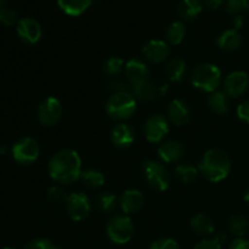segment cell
<instances>
[{
  "instance_id": "6da1fadb",
  "label": "cell",
  "mask_w": 249,
  "mask_h": 249,
  "mask_svg": "<svg viewBox=\"0 0 249 249\" xmlns=\"http://www.w3.org/2000/svg\"><path fill=\"white\" fill-rule=\"evenodd\" d=\"M50 178L58 184L70 185L80 179L82 160L77 151L65 148L56 152L48 164Z\"/></svg>"
},
{
  "instance_id": "7a4b0ae2",
  "label": "cell",
  "mask_w": 249,
  "mask_h": 249,
  "mask_svg": "<svg viewBox=\"0 0 249 249\" xmlns=\"http://www.w3.org/2000/svg\"><path fill=\"white\" fill-rule=\"evenodd\" d=\"M198 169L207 180L212 182L223 181L229 177L231 170V162L226 152L219 148H212L204 153L199 162Z\"/></svg>"
},
{
  "instance_id": "3957f363",
  "label": "cell",
  "mask_w": 249,
  "mask_h": 249,
  "mask_svg": "<svg viewBox=\"0 0 249 249\" xmlns=\"http://www.w3.org/2000/svg\"><path fill=\"white\" fill-rule=\"evenodd\" d=\"M136 111V99L129 91H116L109 96L106 112L114 121H125Z\"/></svg>"
},
{
  "instance_id": "277c9868",
  "label": "cell",
  "mask_w": 249,
  "mask_h": 249,
  "mask_svg": "<svg viewBox=\"0 0 249 249\" xmlns=\"http://www.w3.org/2000/svg\"><path fill=\"white\" fill-rule=\"evenodd\" d=\"M221 71L213 63H201L191 74V83L195 88L206 92L218 90L221 83Z\"/></svg>"
},
{
  "instance_id": "5b68a950",
  "label": "cell",
  "mask_w": 249,
  "mask_h": 249,
  "mask_svg": "<svg viewBox=\"0 0 249 249\" xmlns=\"http://www.w3.org/2000/svg\"><path fill=\"white\" fill-rule=\"evenodd\" d=\"M134 224L129 215H116L107 223L106 232L109 240L116 245H125L134 236Z\"/></svg>"
},
{
  "instance_id": "8992f818",
  "label": "cell",
  "mask_w": 249,
  "mask_h": 249,
  "mask_svg": "<svg viewBox=\"0 0 249 249\" xmlns=\"http://www.w3.org/2000/svg\"><path fill=\"white\" fill-rule=\"evenodd\" d=\"M11 153L16 163L21 165H31L38 160L40 148L36 139L31 136H23L14 143Z\"/></svg>"
},
{
  "instance_id": "52a82bcc",
  "label": "cell",
  "mask_w": 249,
  "mask_h": 249,
  "mask_svg": "<svg viewBox=\"0 0 249 249\" xmlns=\"http://www.w3.org/2000/svg\"><path fill=\"white\" fill-rule=\"evenodd\" d=\"M142 170L147 184L156 191H165L169 187L170 175L164 165L156 160H145L142 163Z\"/></svg>"
},
{
  "instance_id": "ba28073f",
  "label": "cell",
  "mask_w": 249,
  "mask_h": 249,
  "mask_svg": "<svg viewBox=\"0 0 249 249\" xmlns=\"http://www.w3.org/2000/svg\"><path fill=\"white\" fill-rule=\"evenodd\" d=\"M62 117V105L58 99L49 96L39 105L38 121L44 126H53Z\"/></svg>"
},
{
  "instance_id": "9c48e42d",
  "label": "cell",
  "mask_w": 249,
  "mask_h": 249,
  "mask_svg": "<svg viewBox=\"0 0 249 249\" xmlns=\"http://www.w3.org/2000/svg\"><path fill=\"white\" fill-rule=\"evenodd\" d=\"M66 209L73 221H77V223L83 221L88 218L91 211L89 197L83 192H73L68 195L67 201H66Z\"/></svg>"
},
{
  "instance_id": "30bf717a",
  "label": "cell",
  "mask_w": 249,
  "mask_h": 249,
  "mask_svg": "<svg viewBox=\"0 0 249 249\" xmlns=\"http://www.w3.org/2000/svg\"><path fill=\"white\" fill-rule=\"evenodd\" d=\"M143 133L150 142H162L169 133L168 119L163 114H153V116L148 117L143 125Z\"/></svg>"
},
{
  "instance_id": "8fae6325",
  "label": "cell",
  "mask_w": 249,
  "mask_h": 249,
  "mask_svg": "<svg viewBox=\"0 0 249 249\" xmlns=\"http://www.w3.org/2000/svg\"><path fill=\"white\" fill-rule=\"evenodd\" d=\"M249 88V75L243 71H235L225 78L224 92L229 97H240Z\"/></svg>"
},
{
  "instance_id": "7c38bea8",
  "label": "cell",
  "mask_w": 249,
  "mask_h": 249,
  "mask_svg": "<svg viewBox=\"0 0 249 249\" xmlns=\"http://www.w3.org/2000/svg\"><path fill=\"white\" fill-rule=\"evenodd\" d=\"M16 31L21 40L26 44H31V45L38 43L43 36L40 23L31 17H24V18L19 19Z\"/></svg>"
},
{
  "instance_id": "4fadbf2b",
  "label": "cell",
  "mask_w": 249,
  "mask_h": 249,
  "mask_svg": "<svg viewBox=\"0 0 249 249\" xmlns=\"http://www.w3.org/2000/svg\"><path fill=\"white\" fill-rule=\"evenodd\" d=\"M142 53L146 60L152 63H160L168 58L170 49L168 43L160 39H151L142 46Z\"/></svg>"
},
{
  "instance_id": "5bb4252c",
  "label": "cell",
  "mask_w": 249,
  "mask_h": 249,
  "mask_svg": "<svg viewBox=\"0 0 249 249\" xmlns=\"http://www.w3.org/2000/svg\"><path fill=\"white\" fill-rule=\"evenodd\" d=\"M145 203V197H143L142 192L139 190L130 189L123 192L121 199H119V204L125 215H130V214H135L141 211Z\"/></svg>"
},
{
  "instance_id": "9a60e30c",
  "label": "cell",
  "mask_w": 249,
  "mask_h": 249,
  "mask_svg": "<svg viewBox=\"0 0 249 249\" xmlns=\"http://www.w3.org/2000/svg\"><path fill=\"white\" fill-rule=\"evenodd\" d=\"M185 147L180 141L178 140H169L164 141L158 147V156L164 163L172 164L177 163L184 157Z\"/></svg>"
},
{
  "instance_id": "2e32d148",
  "label": "cell",
  "mask_w": 249,
  "mask_h": 249,
  "mask_svg": "<svg viewBox=\"0 0 249 249\" xmlns=\"http://www.w3.org/2000/svg\"><path fill=\"white\" fill-rule=\"evenodd\" d=\"M168 117L174 125H184L190 121L191 109L184 100L175 99L168 106Z\"/></svg>"
},
{
  "instance_id": "e0dca14e",
  "label": "cell",
  "mask_w": 249,
  "mask_h": 249,
  "mask_svg": "<svg viewBox=\"0 0 249 249\" xmlns=\"http://www.w3.org/2000/svg\"><path fill=\"white\" fill-rule=\"evenodd\" d=\"M134 140H135V130L129 124L119 123L112 129L111 141L117 147H129Z\"/></svg>"
},
{
  "instance_id": "ac0fdd59",
  "label": "cell",
  "mask_w": 249,
  "mask_h": 249,
  "mask_svg": "<svg viewBox=\"0 0 249 249\" xmlns=\"http://www.w3.org/2000/svg\"><path fill=\"white\" fill-rule=\"evenodd\" d=\"M125 75L130 84L141 82L150 78V71L143 61L131 58L125 63Z\"/></svg>"
},
{
  "instance_id": "d6986e66",
  "label": "cell",
  "mask_w": 249,
  "mask_h": 249,
  "mask_svg": "<svg viewBox=\"0 0 249 249\" xmlns=\"http://www.w3.org/2000/svg\"><path fill=\"white\" fill-rule=\"evenodd\" d=\"M131 85V94L139 99L140 101H152L156 99L158 94V88L156 87L155 83L148 78V79L141 80V82L134 83Z\"/></svg>"
},
{
  "instance_id": "ffe728a7",
  "label": "cell",
  "mask_w": 249,
  "mask_h": 249,
  "mask_svg": "<svg viewBox=\"0 0 249 249\" xmlns=\"http://www.w3.org/2000/svg\"><path fill=\"white\" fill-rule=\"evenodd\" d=\"M190 226L196 235L202 236V237H208L215 230L213 220L203 213L196 214L190 221Z\"/></svg>"
},
{
  "instance_id": "44dd1931",
  "label": "cell",
  "mask_w": 249,
  "mask_h": 249,
  "mask_svg": "<svg viewBox=\"0 0 249 249\" xmlns=\"http://www.w3.org/2000/svg\"><path fill=\"white\" fill-rule=\"evenodd\" d=\"M218 46L224 51H236L242 45V36L236 29H226L219 36Z\"/></svg>"
},
{
  "instance_id": "7402d4cb",
  "label": "cell",
  "mask_w": 249,
  "mask_h": 249,
  "mask_svg": "<svg viewBox=\"0 0 249 249\" xmlns=\"http://www.w3.org/2000/svg\"><path fill=\"white\" fill-rule=\"evenodd\" d=\"M203 10L201 0H181L178 6V14L184 21H192L197 18Z\"/></svg>"
},
{
  "instance_id": "603a6c76",
  "label": "cell",
  "mask_w": 249,
  "mask_h": 249,
  "mask_svg": "<svg viewBox=\"0 0 249 249\" xmlns=\"http://www.w3.org/2000/svg\"><path fill=\"white\" fill-rule=\"evenodd\" d=\"M92 0H57V5L68 16H80L91 5Z\"/></svg>"
},
{
  "instance_id": "cb8c5ba5",
  "label": "cell",
  "mask_w": 249,
  "mask_h": 249,
  "mask_svg": "<svg viewBox=\"0 0 249 249\" xmlns=\"http://www.w3.org/2000/svg\"><path fill=\"white\" fill-rule=\"evenodd\" d=\"M165 74L172 82H181L186 75V62L179 57L172 58L165 67Z\"/></svg>"
},
{
  "instance_id": "d4e9b609",
  "label": "cell",
  "mask_w": 249,
  "mask_h": 249,
  "mask_svg": "<svg viewBox=\"0 0 249 249\" xmlns=\"http://www.w3.org/2000/svg\"><path fill=\"white\" fill-rule=\"evenodd\" d=\"M208 106L215 114L228 113L230 102L229 96L224 91H214L208 97Z\"/></svg>"
},
{
  "instance_id": "484cf974",
  "label": "cell",
  "mask_w": 249,
  "mask_h": 249,
  "mask_svg": "<svg viewBox=\"0 0 249 249\" xmlns=\"http://www.w3.org/2000/svg\"><path fill=\"white\" fill-rule=\"evenodd\" d=\"M229 230L231 233L237 236V238H243L249 230V220L241 214L231 215L229 219Z\"/></svg>"
},
{
  "instance_id": "4316f807",
  "label": "cell",
  "mask_w": 249,
  "mask_h": 249,
  "mask_svg": "<svg viewBox=\"0 0 249 249\" xmlns=\"http://www.w3.org/2000/svg\"><path fill=\"white\" fill-rule=\"evenodd\" d=\"M199 169L190 163H181L175 168V177L184 184H191L198 178Z\"/></svg>"
},
{
  "instance_id": "83f0119b",
  "label": "cell",
  "mask_w": 249,
  "mask_h": 249,
  "mask_svg": "<svg viewBox=\"0 0 249 249\" xmlns=\"http://www.w3.org/2000/svg\"><path fill=\"white\" fill-rule=\"evenodd\" d=\"M80 180L83 184L89 189H99L104 186L105 184V175L100 170L96 169H88L82 172Z\"/></svg>"
},
{
  "instance_id": "f1b7e54d",
  "label": "cell",
  "mask_w": 249,
  "mask_h": 249,
  "mask_svg": "<svg viewBox=\"0 0 249 249\" xmlns=\"http://www.w3.org/2000/svg\"><path fill=\"white\" fill-rule=\"evenodd\" d=\"M185 36H186V26H185L184 22L175 21L168 27L167 40L172 45H179V44H181Z\"/></svg>"
},
{
  "instance_id": "f546056e",
  "label": "cell",
  "mask_w": 249,
  "mask_h": 249,
  "mask_svg": "<svg viewBox=\"0 0 249 249\" xmlns=\"http://www.w3.org/2000/svg\"><path fill=\"white\" fill-rule=\"evenodd\" d=\"M96 206L102 213H111L117 206L116 195L111 194V192H101L96 197Z\"/></svg>"
},
{
  "instance_id": "4dcf8cb0",
  "label": "cell",
  "mask_w": 249,
  "mask_h": 249,
  "mask_svg": "<svg viewBox=\"0 0 249 249\" xmlns=\"http://www.w3.org/2000/svg\"><path fill=\"white\" fill-rule=\"evenodd\" d=\"M226 241V233L220 232L214 238H203L199 241L194 249H221L223 243Z\"/></svg>"
},
{
  "instance_id": "1f68e13d",
  "label": "cell",
  "mask_w": 249,
  "mask_h": 249,
  "mask_svg": "<svg viewBox=\"0 0 249 249\" xmlns=\"http://www.w3.org/2000/svg\"><path fill=\"white\" fill-rule=\"evenodd\" d=\"M46 197L53 203H66L67 201V192L58 185H53L46 190Z\"/></svg>"
},
{
  "instance_id": "d6a6232c",
  "label": "cell",
  "mask_w": 249,
  "mask_h": 249,
  "mask_svg": "<svg viewBox=\"0 0 249 249\" xmlns=\"http://www.w3.org/2000/svg\"><path fill=\"white\" fill-rule=\"evenodd\" d=\"M124 68V61L121 57H116V56H112V57L107 58L106 62L104 65V70L107 74L109 75H116L121 72Z\"/></svg>"
},
{
  "instance_id": "836d02e7",
  "label": "cell",
  "mask_w": 249,
  "mask_h": 249,
  "mask_svg": "<svg viewBox=\"0 0 249 249\" xmlns=\"http://www.w3.org/2000/svg\"><path fill=\"white\" fill-rule=\"evenodd\" d=\"M249 9V0H228L226 10L231 15H240Z\"/></svg>"
},
{
  "instance_id": "e575fe53",
  "label": "cell",
  "mask_w": 249,
  "mask_h": 249,
  "mask_svg": "<svg viewBox=\"0 0 249 249\" xmlns=\"http://www.w3.org/2000/svg\"><path fill=\"white\" fill-rule=\"evenodd\" d=\"M23 249H61L57 245H55L53 242H51L48 238H36V240H32L24 246Z\"/></svg>"
},
{
  "instance_id": "d590c367",
  "label": "cell",
  "mask_w": 249,
  "mask_h": 249,
  "mask_svg": "<svg viewBox=\"0 0 249 249\" xmlns=\"http://www.w3.org/2000/svg\"><path fill=\"white\" fill-rule=\"evenodd\" d=\"M0 23H2L4 26H14L15 23H18L17 21V12L14 9H10V7H2L0 9Z\"/></svg>"
},
{
  "instance_id": "8d00e7d4",
  "label": "cell",
  "mask_w": 249,
  "mask_h": 249,
  "mask_svg": "<svg viewBox=\"0 0 249 249\" xmlns=\"http://www.w3.org/2000/svg\"><path fill=\"white\" fill-rule=\"evenodd\" d=\"M150 249H180L179 243L173 238H160L151 245Z\"/></svg>"
},
{
  "instance_id": "74e56055",
  "label": "cell",
  "mask_w": 249,
  "mask_h": 249,
  "mask_svg": "<svg viewBox=\"0 0 249 249\" xmlns=\"http://www.w3.org/2000/svg\"><path fill=\"white\" fill-rule=\"evenodd\" d=\"M237 117L245 123L249 124V100L241 102L237 107Z\"/></svg>"
},
{
  "instance_id": "f35d334b",
  "label": "cell",
  "mask_w": 249,
  "mask_h": 249,
  "mask_svg": "<svg viewBox=\"0 0 249 249\" xmlns=\"http://www.w3.org/2000/svg\"><path fill=\"white\" fill-rule=\"evenodd\" d=\"M229 249H249V240H246V238H236L229 246Z\"/></svg>"
},
{
  "instance_id": "ab89813d",
  "label": "cell",
  "mask_w": 249,
  "mask_h": 249,
  "mask_svg": "<svg viewBox=\"0 0 249 249\" xmlns=\"http://www.w3.org/2000/svg\"><path fill=\"white\" fill-rule=\"evenodd\" d=\"M224 0H204V4L212 10H218L223 5Z\"/></svg>"
},
{
  "instance_id": "60d3db41",
  "label": "cell",
  "mask_w": 249,
  "mask_h": 249,
  "mask_svg": "<svg viewBox=\"0 0 249 249\" xmlns=\"http://www.w3.org/2000/svg\"><path fill=\"white\" fill-rule=\"evenodd\" d=\"M243 27V18L241 15H236L235 18H233V29L238 31L240 28Z\"/></svg>"
},
{
  "instance_id": "b9f144b4",
  "label": "cell",
  "mask_w": 249,
  "mask_h": 249,
  "mask_svg": "<svg viewBox=\"0 0 249 249\" xmlns=\"http://www.w3.org/2000/svg\"><path fill=\"white\" fill-rule=\"evenodd\" d=\"M243 199H245L246 202H248V203H249V189L245 192V196H243Z\"/></svg>"
},
{
  "instance_id": "7bdbcfd3",
  "label": "cell",
  "mask_w": 249,
  "mask_h": 249,
  "mask_svg": "<svg viewBox=\"0 0 249 249\" xmlns=\"http://www.w3.org/2000/svg\"><path fill=\"white\" fill-rule=\"evenodd\" d=\"M5 2H6V0H0V9H2V7H4Z\"/></svg>"
},
{
  "instance_id": "ee69618b",
  "label": "cell",
  "mask_w": 249,
  "mask_h": 249,
  "mask_svg": "<svg viewBox=\"0 0 249 249\" xmlns=\"http://www.w3.org/2000/svg\"><path fill=\"white\" fill-rule=\"evenodd\" d=\"M2 249H15V248H11V247H5V248H2Z\"/></svg>"
}]
</instances>
